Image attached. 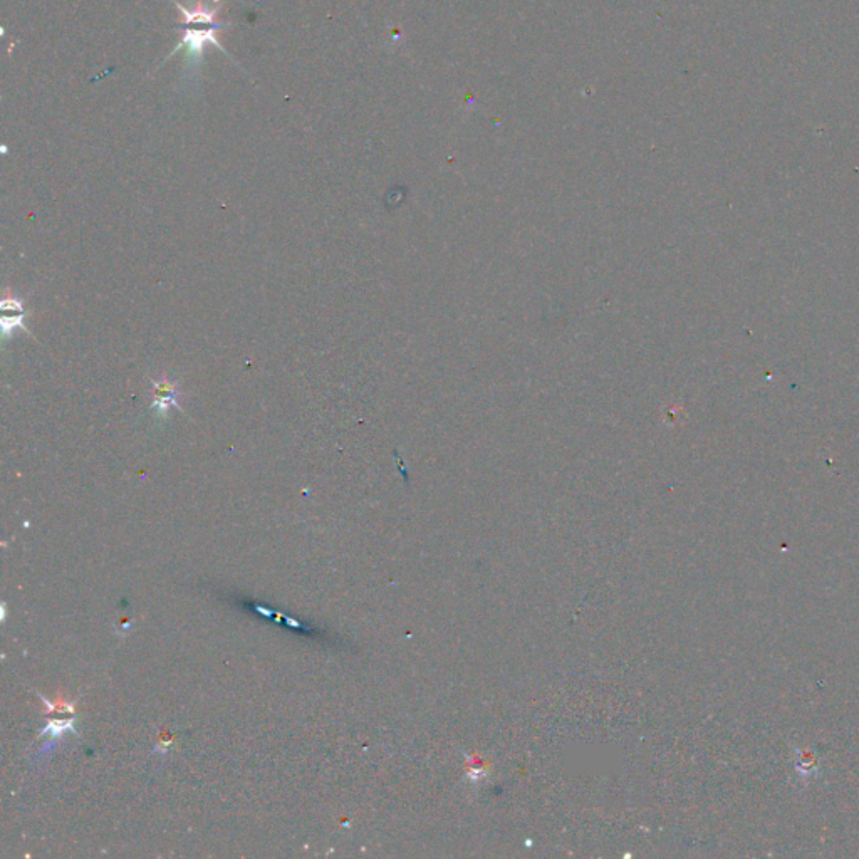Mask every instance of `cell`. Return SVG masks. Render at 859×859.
<instances>
[{
    "instance_id": "cell-1",
    "label": "cell",
    "mask_w": 859,
    "mask_h": 859,
    "mask_svg": "<svg viewBox=\"0 0 859 859\" xmlns=\"http://www.w3.org/2000/svg\"><path fill=\"white\" fill-rule=\"evenodd\" d=\"M220 27L222 25L210 27V29H208V30H186L185 40H183V42H181L180 47H183V45H188L190 56L198 57L200 52L203 51V45H205L207 42H212V44L218 45L217 38H215V35H213V33H215V29H220ZM218 47H220V45H218Z\"/></svg>"
},
{
    "instance_id": "cell-2",
    "label": "cell",
    "mask_w": 859,
    "mask_h": 859,
    "mask_svg": "<svg viewBox=\"0 0 859 859\" xmlns=\"http://www.w3.org/2000/svg\"><path fill=\"white\" fill-rule=\"evenodd\" d=\"M178 389H176V385L170 383V381H157L154 383V389H153V399L154 404H157L158 408H160L161 411H166L168 408L176 406L178 408Z\"/></svg>"
},
{
    "instance_id": "cell-3",
    "label": "cell",
    "mask_w": 859,
    "mask_h": 859,
    "mask_svg": "<svg viewBox=\"0 0 859 859\" xmlns=\"http://www.w3.org/2000/svg\"><path fill=\"white\" fill-rule=\"evenodd\" d=\"M176 6H178V4H176ZM178 7H180V11L183 12L185 24H212V25H217V24H213V17H215V13L218 11L217 7L215 8H210V7H207V6H202V2H198V6H197V8H195V11H186V8L181 7V6H178Z\"/></svg>"
},
{
    "instance_id": "cell-4",
    "label": "cell",
    "mask_w": 859,
    "mask_h": 859,
    "mask_svg": "<svg viewBox=\"0 0 859 859\" xmlns=\"http://www.w3.org/2000/svg\"><path fill=\"white\" fill-rule=\"evenodd\" d=\"M67 730L72 732V734H76L74 725H72V720H54V722H49V724L45 725V729L42 732H40V734H42V735L51 734L52 739H61L62 734H64V732H67Z\"/></svg>"
}]
</instances>
